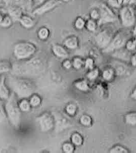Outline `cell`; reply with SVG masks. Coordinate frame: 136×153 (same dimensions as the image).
<instances>
[{
  "label": "cell",
  "instance_id": "obj_41",
  "mask_svg": "<svg viewBox=\"0 0 136 153\" xmlns=\"http://www.w3.org/2000/svg\"><path fill=\"white\" fill-rule=\"evenodd\" d=\"M132 64L133 66H136V55H134L132 57H131Z\"/></svg>",
  "mask_w": 136,
  "mask_h": 153
},
{
  "label": "cell",
  "instance_id": "obj_22",
  "mask_svg": "<svg viewBox=\"0 0 136 153\" xmlns=\"http://www.w3.org/2000/svg\"><path fill=\"white\" fill-rule=\"evenodd\" d=\"M106 4L111 8L120 9L123 6V0H106Z\"/></svg>",
  "mask_w": 136,
  "mask_h": 153
},
{
  "label": "cell",
  "instance_id": "obj_43",
  "mask_svg": "<svg viewBox=\"0 0 136 153\" xmlns=\"http://www.w3.org/2000/svg\"><path fill=\"white\" fill-rule=\"evenodd\" d=\"M132 98H134V99H136V91L135 90L133 94L131 95Z\"/></svg>",
  "mask_w": 136,
  "mask_h": 153
},
{
  "label": "cell",
  "instance_id": "obj_14",
  "mask_svg": "<svg viewBox=\"0 0 136 153\" xmlns=\"http://www.w3.org/2000/svg\"><path fill=\"white\" fill-rule=\"evenodd\" d=\"M64 46L67 49L74 50L78 47L79 44V39L77 36L72 35L67 37L64 41Z\"/></svg>",
  "mask_w": 136,
  "mask_h": 153
},
{
  "label": "cell",
  "instance_id": "obj_27",
  "mask_svg": "<svg viewBox=\"0 0 136 153\" xmlns=\"http://www.w3.org/2000/svg\"><path fill=\"white\" fill-rule=\"evenodd\" d=\"M71 140L73 143L76 146H80L82 142V138L80 134H74L71 137Z\"/></svg>",
  "mask_w": 136,
  "mask_h": 153
},
{
  "label": "cell",
  "instance_id": "obj_26",
  "mask_svg": "<svg viewBox=\"0 0 136 153\" xmlns=\"http://www.w3.org/2000/svg\"><path fill=\"white\" fill-rule=\"evenodd\" d=\"M126 123L130 125H131V126L136 125V113H131V114H128L126 117Z\"/></svg>",
  "mask_w": 136,
  "mask_h": 153
},
{
  "label": "cell",
  "instance_id": "obj_35",
  "mask_svg": "<svg viewBox=\"0 0 136 153\" xmlns=\"http://www.w3.org/2000/svg\"><path fill=\"white\" fill-rule=\"evenodd\" d=\"M82 65H83V61L80 58H76L74 59L73 65L75 68L77 69H80L82 66Z\"/></svg>",
  "mask_w": 136,
  "mask_h": 153
},
{
  "label": "cell",
  "instance_id": "obj_6",
  "mask_svg": "<svg viewBox=\"0 0 136 153\" xmlns=\"http://www.w3.org/2000/svg\"><path fill=\"white\" fill-rule=\"evenodd\" d=\"M128 39L129 36L126 32L124 31H119L112 38L109 45L104 49V52H111L123 48L125 47Z\"/></svg>",
  "mask_w": 136,
  "mask_h": 153
},
{
  "label": "cell",
  "instance_id": "obj_40",
  "mask_svg": "<svg viewBox=\"0 0 136 153\" xmlns=\"http://www.w3.org/2000/svg\"><path fill=\"white\" fill-rule=\"evenodd\" d=\"M63 65L65 68L69 69L71 68V61L69 60H66L64 61V63L63 64Z\"/></svg>",
  "mask_w": 136,
  "mask_h": 153
},
{
  "label": "cell",
  "instance_id": "obj_9",
  "mask_svg": "<svg viewBox=\"0 0 136 153\" xmlns=\"http://www.w3.org/2000/svg\"><path fill=\"white\" fill-rule=\"evenodd\" d=\"M7 6H16L23 10V12L33 11V0H3Z\"/></svg>",
  "mask_w": 136,
  "mask_h": 153
},
{
  "label": "cell",
  "instance_id": "obj_19",
  "mask_svg": "<svg viewBox=\"0 0 136 153\" xmlns=\"http://www.w3.org/2000/svg\"><path fill=\"white\" fill-rule=\"evenodd\" d=\"M98 25L96 21L89 18L85 21V29L91 33H94L98 27Z\"/></svg>",
  "mask_w": 136,
  "mask_h": 153
},
{
  "label": "cell",
  "instance_id": "obj_33",
  "mask_svg": "<svg viewBox=\"0 0 136 153\" xmlns=\"http://www.w3.org/2000/svg\"><path fill=\"white\" fill-rule=\"evenodd\" d=\"M110 152L111 153H128V151L123 147L117 146L112 149L111 150H110Z\"/></svg>",
  "mask_w": 136,
  "mask_h": 153
},
{
  "label": "cell",
  "instance_id": "obj_2",
  "mask_svg": "<svg viewBox=\"0 0 136 153\" xmlns=\"http://www.w3.org/2000/svg\"><path fill=\"white\" fill-rule=\"evenodd\" d=\"M5 101L4 107L7 118L12 126L14 127H18L21 122L22 112L18 107L17 97L14 93H12L9 98Z\"/></svg>",
  "mask_w": 136,
  "mask_h": 153
},
{
  "label": "cell",
  "instance_id": "obj_25",
  "mask_svg": "<svg viewBox=\"0 0 136 153\" xmlns=\"http://www.w3.org/2000/svg\"><path fill=\"white\" fill-rule=\"evenodd\" d=\"M136 40L135 39H128L125 45L126 50H128L130 52L134 51L136 49Z\"/></svg>",
  "mask_w": 136,
  "mask_h": 153
},
{
  "label": "cell",
  "instance_id": "obj_18",
  "mask_svg": "<svg viewBox=\"0 0 136 153\" xmlns=\"http://www.w3.org/2000/svg\"><path fill=\"white\" fill-rule=\"evenodd\" d=\"M12 64L8 61H2L0 62V75L11 72Z\"/></svg>",
  "mask_w": 136,
  "mask_h": 153
},
{
  "label": "cell",
  "instance_id": "obj_34",
  "mask_svg": "<svg viewBox=\"0 0 136 153\" xmlns=\"http://www.w3.org/2000/svg\"><path fill=\"white\" fill-rule=\"evenodd\" d=\"M76 110H77V107L76 105L74 104L68 105L66 107V112L68 114L71 115H73L75 114Z\"/></svg>",
  "mask_w": 136,
  "mask_h": 153
},
{
  "label": "cell",
  "instance_id": "obj_12",
  "mask_svg": "<svg viewBox=\"0 0 136 153\" xmlns=\"http://www.w3.org/2000/svg\"><path fill=\"white\" fill-rule=\"evenodd\" d=\"M10 89L6 83V77L2 75L0 77V99L6 101L10 97Z\"/></svg>",
  "mask_w": 136,
  "mask_h": 153
},
{
  "label": "cell",
  "instance_id": "obj_23",
  "mask_svg": "<svg viewBox=\"0 0 136 153\" xmlns=\"http://www.w3.org/2000/svg\"><path fill=\"white\" fill-rule=\"evenodd\" d=\"M90 18L98 22L100 19V12L96 7L94 6L89 13Z\"/></svg>",
  "mask_w": 136,
  "mask_h": 153
},
{
  "label": "cell",
  "instance_id": "obj_45",
  "mask_svg": "<svg viewBox=\"0 0 136 153\" xmlns=\"http://www.w3.org/2000/svg\"><path fill=\"white\" fill-rule=\"evenodd\" d=\"M60 1L62 3H69V2H71V0H60Z\"/></svg>",
  "mask_w": 136,
  "mask_h": 153
},
{
  "label": "cell",
  "instance_id": "obj_21",
  "mask_svg": "<svg viewBox=\"0 0 136 153\" xmlns=\"http://www.w3.org/2000/svg\"><path fill=\"white\" fill-rule=\"evenodd\" d=\"M18 107L21 112H27L30 111L31 105L30 104V102L26 99H22L19 102H18Z\"/></svg>",
  "mask_w": 136,
  "mask_h": 153
},
{
  "label": "cell",
  "instance_id": "obj_24",
  "mask_svg": "<svg viewBox=\"0 0 136 153\" xmlns=\"http://www.w3.org/2000/svg\"><path fill=\"white\" fill-rule=\"evenodd\" d=\"M13 21L8 15H6L3 17L1 22H0V26L4 28L9 27L11 26Z\"/></svg>",
  "mask_w": 136,
  "mask_h": 153
},
{
  "label": "cell",
  "instance_id": "obj_10",
  "mask_svg": "<svg viewBox=\"0 0 136 153\" xmlns=\"http://www.w3.org/2000/svg\"><path fill=\"white\" fill-rule=\"evenodd\" d=\"M36 121L42 131H47L53 126V119L51 116L45 113L37 118Z\"/></svg>",
  "mask_w": 136,
  "mask_h": 153
},
{
  "label": "cell",
  "instance_id": "obj_3",
  "mask_svg": "<svg viewBox=\"0 0 136 153\" xmlns=\"http://www.w3.org/2000/svg\"><path fill=\"white\" fill-rule=\"evenodd\" d=\"M35 45L27 42H18L13 48V54L18 60L28 59L36 52Z\"/></svg>",
  "mask_w": 136,
  "mask_h": 153
},
{
  "label": "cell",
  "instance_id": "obj_37",
  "mask_svg": "<svg viewBox=\"0 0 136 153\" xmlns=\"http://www.w3.org/2000/svg\"><path fill=\"white\" fill-rule=\"evenodd\" d=\"M99 71L97 69L93 70L90 72H89V74L87 75L89 79L93 80L95 79V78H97V77L98 76Z\"/></svg>",
  "mask_w": 136,
  "mask_h": 153
},
{
  "label": "cell",
  "instance_id": "obj_32",
  "mask_svg": "<svg viewBox=\"0 0 136 153\" xmlns=\"http://www.w3.org/2000/svg\"><path fill=\"white\" fill-rule=\"evenodd\" d=\"M91 122H92V120L89 116L83 115L80 118V122L84 126H90L91 123Z\"/></svg>",
  "mask_w": 136,
  "mask_h": 153
},
{
  "label": "cell",
  "instance_id": "obj_13",
  "mask_svg": "<svg viewBox=\"0 0 136 153\" xmlns=\"http://www.w3.org/2000/svg\"><path fill=\"white\" fill-rule=\"evenodd\" d=\"M22 27L26 29H31L35 25V20L27 14H23L18 21Z\"/></svg>",
  "mask_w": 136,
  "mask_h": 153
},
{
  "label": "cell",
  "instance_id": "obj_28",
  "mask_svg": "<svg viewBox=\"0 0 136 153\" xmlns=\"http://www.w3.org/2000/svg\"><path fill=\"white\" fill-rule=\"evenodd\" d=\"M41 99L37 95H33L30 98V103L31 106L37 107L41 103Z\"/></svg>",
  "mask_w": 136,
  "mask_h": 153
},
{
  "label": "cell",
  "instance_id": "obj_20",
  "mask_svg": "<svg viewBox=\"0 0 136 153\" xmlns=\"http://www.w3.org/2000/svg\"><path fill=\"white\" fill-rule=\"evenodd\" d=\"M86 20L82 16H77L74 19V28L77 30H82L85 28Z\"/></svg>",
  "mask_w": 136,
  "mask_h": 153
},
{
  "label": "cell",
  "instance_id": "obj_42",
  "mask_svg": "<svg viewBox=\"0 0 136 153\" xmlns=\"http://www.w3.org/2000/svg\"><path fill=\"white\" fill-rule=\"evenodd\" d=\"M136 26L135 25V26H133V30H132V34H133V36H136Z\"/></svg>",
  "mask_w": 136,
  "mask_h": 153
},
{
  "label": "cell",
  "instance_id": "obj_8",
  "mask_svg": "<svg viewBox=\"0 0 136 153\" xmlns=\"http://www.w3.org/2000/svg\"><path fill=\"white\" fill-rule=\"evenodd\" d=\"M113 36L109 30H102L95 36V42L97 46L101 49H105L110 44Z\"/></svg>",
  "mask_w": 136,
  "mask_h": 153
},
{
  "label": "cell",
  "instance_id": "obj_36",
  "mask_svg": "<svg viewBox=\"0 0 136 153\" xmlns=\"http://www.w3.org/2000/svg\"><path fill=\"white\" fill-rule=\"evenodd\" d=\"M63 149L65 153H71L74 151V148L70 143H66L63 145Z\"/></svg>",
  "mask_w": 136,
  "mask_h": 153
},
{
  "label": "cell",
  "instance_id": "obj_11",
  "mask_svg": "<svg viewBox=\"0 0 136 153\" xmlns=\"http://www.w3.org/2000/svg\"><path fill=\"white\" fill-rule=\"evenodd\" d=\"M8 15L11 18L13 22L19 21L23 14V11L21 8L16 6H7Z\"/></svg>",
  "mask_w": 136,
  "mask_h": 153
},
{
  "label": "cell",
  "instance_id": "obj_7",
  "mask_svg": "<svg viewBox=\"0 0 136 153\" xmlns=\"http://www.w3.org/2000/svg\"><path fill=\"white\" fill-rule=\"evenodd\" d=\"M61 3L60 0H46L33 10L31 13L33 15H42L54 10Z\"/></svg>",
  "mask_w": 136,
  "mask_h": 153
},
{
  "label": "cell",
  "instance_id": "obj_29",
  "mask_svg": "<svg viewBox=\"0 0 136 153\" xmlns=\"http://www.w3.org/2000/svg\"><path fill=\"white\" fill-rule=\"evenodd\" d=\"M76 88L82 91H87L89 90V86L85 81H80L76 83Z\"/></svg>",
  "mask_w": 136,
  "mask_h": 153
},
{
  "label": "cell",
  "instance_id": "obj_5",
  "mask_svg": "<svg viewBox=\"0 0 136 153\" xmlns=\"http://www.w3.org/2000/svg\"><path fill=\"white\" fill-rule=\"evenodd\" d=\"M120 21L122 25L126 28L135 26L136 23V12L133 6H123L120 9Z\"/></svg>",
  "mask_w": 136,
  "mask_h": 153
},
{
  "label": "cell",
  "instance_id": "obj_39",
  "mask_svg": "<svg viewBox=\"0 0 136 153\" xmlns=\"http://www.w3.org/2000/svg\"><path fill=\"white\" fill-rule=\"evenodd\" d=\"M136 0H123V6H133L136 5Z\"/></svg>",
  "mask_w": 136,
  "mask_h": 153
},
{
  "label": "cell",
  "instance_id": "obj_16",
  "mask_svg": "<svg viewBox=\"0 0 136 153\" xmlns=\"http://www.w3.org/2000/svg\"><path fill=\"white\" fill-rule=\"evenodd\" d=\"M114 51L115 53L113 54L114 57L126 61L129 60L131 59L130 51L126 49H123V48H121Z\"/></svg>",
  "mask_w": 136,
  "mask_h": 153
},
{
  "label": "cell",
  "instance_id": "obj_31",
  "mask_svg": "<svg viewBox=\"0 0 136 153\" xmlns=\"http://www.w3.org/2000/svg\"><path fill=\"white\" fill-rule=\"evenodd\" d=\"M113 75V70L111 69L105 70L103 73V77L104 79L106 80H109L111 79L112 78Z\"/></svg>",
  "mask_w": 136,
  "mask_h": 153
},
{
  "label": "cell",
  "instance_id": "obj_17",
  "mask_svg": "<svg viewBox=\"0 0 136 153\" xmlns=\"http://www.w3.org/2000/svg\"><path fill=\"white\" fill-rule=\"evenodd\" d=\"M50 30L46 26H43L39 28L37 32L38 38L42 41H45L49 38L50 36Z\"/></svg>",
  "mask_w": 136,
  "mask_h": 153
},
{
  "label": "cell",
  "instance_id": "obj_30",
  "mask_svg": "<svg viewBox=\"0 0 136 153\" xmlns=\"http://www.w3.org/2000/svg\"><path fill=\"white\" fill-rule=\"evenodd\" d=\"M6 118H7V116L4 105L3 101L0 99V123L3 122Z\"/></svg>",
  "mask_w": 136,
  "mask_h": 153
},
{
  "label": "cell",
  "instance_id": "obj_38",
  "mask_svg": "<svg viewBox=\"0 0 136 153\" xmlns=\"http://www.w3.org/2000/svg\"><path fill=\"white\" fill-rule=\"evenodd\" d=\"M94 61L91 58H88L85 60V66L86 68L89 69H93V68Z\"/></svg>",
  "mask_w": 136,
  "mask_h": 153
},
{
  "label": "cell",
  "instance_id": "obj_15",
  "mask_svg": "<svg viewBox=\"0 0 136 153\" xmlns=\"http://www.w3.org/2000/svg\"><path fill=\"white\" fill-rule=\"evenodd\" d=\"M52 51L54 54L59 58H67L68 55L65 48L60 45H54L52 47Z\"/></svg>",
  "mask_w": 136,
  "mask_h": 153
},
{
  "label": "cell",
  "instance_id": "obj_46",
  "mask_svg": "<svg viewBox=\"0 0 136 153\" xmlns=\"http://www.w3.org/2000/svg\"><path fill=\"white\" fill-rule=\"evenodd\" d=\"M3 16L2 15V13H0V22H1L2 19H3Z\"/></svg>",
  "mask_w": 136,
  "mask_h": 153
},
{
  "label": "cell",
  "instance_id": "obj_44",
  "mask_svg": "<svg viewBox=\"0 0 136 153\" xmlns=\"http://www.w3.org/2000/svg\"><path fill=\"white\" fill-rule=\"evenodd\" d=\"M36 2H38V4L39 5H40V4H41L42 3L44 2L45 1H46V0H36Z\"/></svg>",
  "mask_w": 136,
  "mask_h": 153
},
{
  "label": "cell",
  "instance_id": "obj_1",
  "mask_svg": "<svg viewBox=\"0 0 136 153\" xmlns=\"http://www.w3.org/2000/svg\"><path fill=\"white\" fill-rule=\"evenodd\" d=\"M6 83L17 98L21 99L30 97L34 91V86L31 82L24 79L9 76L6 78Z\"/></svg>",
  "mask_w": 136,
  "mask_h": 153
},
{
  "label": "cell",
  "instance_id": "obj_4",
  "mask_svg": "<svg viewBox=\"0 0 136 153\" xmlns=\"http://www.w3.org/2000/svg\"><path fill=\"white\" fill-rule=\"evenodd\" d=\"M94 6L96 7L100 12V19L97 22L99 26L114 23L117 20V17L114 12L106 3L100 2Z\"/></svg>",
  "mask_w": 136,
  "mask_h": 153
}]
</instances>
